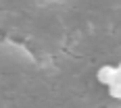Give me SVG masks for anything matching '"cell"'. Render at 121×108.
<instances>
[{"label":"cell","instance_id":"obj_2","mask_svg":"<svg viewBox=\"0 0 121 108\" xmlns=\"http://www.w3.org/2000/svg\"><path fill=\"white\" fill-rule=\"evenodd\" d=\"M111 94L113 98H121V77H117V81L111 85Z\"/></svg>","mask_w":121,"mask_h":108},{"label":"cell","instance_id":"obj_1","mask_svg":"<svg viewBox=\"0 0 121 108\" xmlns=\"http://www.w3.org/2000/svg\"><path fill=\"white\" fill-rule=\"evenodd\" d=\"M117 77H119V73H117V69H113V67H102L98 71V81L104 83V85H113L117 81Z\"/></svg>","mask_w":121,"mask_h":108}]
</instances>
